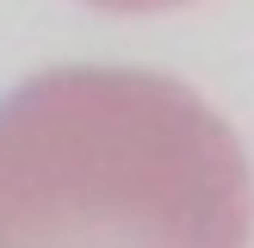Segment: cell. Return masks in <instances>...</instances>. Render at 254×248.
<instances>
[{"label": "cell", "mask_w": 254, "mask_h": 248, "mask_svg": "<svg viewBox=\"0 0 254 248\" xmlns=\"http://www.w3.org/2000/svg\"><path fill=\"white\" fill-rule=\"evenodd\" d=\"M223 112L155 68L74 62L0 99V248H248Z\"/></svg>", "instance_id": "1"}, {"label": "cell", "mask_w": 254, "mask_h": 248, "mask_svg": "<svg viewBox=\"0 0 254 248\" xmlns=\"http://www.w3.org/2000/svg\"><path fill=\"white\" fill-rule=\"evenodd\" d=\"M81 6H99V12H161V6H186V0H81Z\"/></svg>", "instance_id": "2"}]
</instances>
